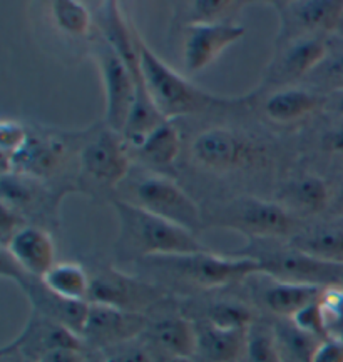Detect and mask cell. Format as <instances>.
<instances>
[{"label": "cell", "instance_id": "6", "mask_svg": "<svg viewBox=\"0 0 343 362\" xmlns=\"http://www.w3.org/2000/svg\"><path fill=\"white\" fill-rule=\"evenodd\" d=\"M211 226L238 230L252 239L293 238L301 230L300 222L278 204L259 199H241L211 217Z\"/></svg>", "mask_w": 343, "mask_h": 362}, {"label": "cell", "instance_id": "45", "mask_svg": "<svg viewBox=\"0 0 343 362\" xmlns=\"http://www.w3.org/2000/svg\"><path fill=\"white\" fill-rule=\"evenodd\" d=\"M87 362H104L103 354L99 351H89L87 352Z\"/></svg>", "mask_w": 343, "mask_h": 362}, {"label": "cell", "instance_id": "7", "mask_svg": "<svg viewBox=\"0 0 343 362\" xmlns=\"http://www.w3.org/2000/svg\"><path fill=\"white\" fill-rule=\"evenodd\" d=\"M164 297L166 292L159 286L141 281L108 266L91 276L87 303L146 314L147 310L163 303Z\"/></svg>", "mask_w": 343, "mask_h": 362}, {"label": "cell", "instance_id": "33", "mask_svg": "<svg viewBox=\"0 0 343 362\" xmlns=\"http://www.w3.org/2000/svg\"><path fill=\"white\" fill-rule=\"evenodd\" d=\"M290 196L301 211L308 214H318L328 206V189L327 184L317 175H305L303 179L296 180L291 187Z\"/></svg>", "mask_w": 343, "mask_h": 362}, {"label": "cell", "instance_id": "23", "mask_svg": "<svg viewBox=\"0 0 343 362\" xmlns=\"http://www.w3.org/2000/svg\"><path fill=\"white\" fill-rule=\"evenodd\" d=\"M290 245L320 262L343 267V226L301 229L290 239Z\"/></svg>", "mask_w": 343, "mask_h": 362}, {"label": "cell", "instance_id": "44", "mask_svg": "<svg viewBox=\"0 0 343 362\" xmlns=\"http://www.w3.org/2000/svg\"><path fill=\"white\" fill-rule=\"evenodd\" d=\"M156 362H196L193 357H161V361Z\"/></svg>", "mask_w": 343, "mask_h": 362}, {"label": "cell", "instance_id": "12", "mask_svg": "<svg viewBox=\"0 0 343 362\" xmlns=\"http://www.w3.org/2000/svg\"><path fill=\"white\" fill-rule=\"evenodd\" d=\"M81 169L87 179L101 187H118L131 169L124 139L111 129L101 132L82 148Z\"/></svg>", "mask_w": 343, "mask_h": 362}, {"label": "cell", "instance_id": "2", "mask_svg": "<svg viewBox=\"0 0 343 362\" xmlns=\"http://www.w3.org/2000/svg\"><path fill=\"white\" fill-rule=\"evenodd\" d=\"M137 262L146 266L147 271L161 274L166 281L205 291L238 284L257 274H262V266L257 259L247 255L225 257L210 250L194 254L156 255Z\"/></svg>", "mask_w": 343, "mask_h": 362}, {"label": "cell", "instance_id": "1", "mask_svg": "<svg viewBox=\"0 0 343 362\" xmlns=\"http://www.w3.org/2000/svg\"><path fill=\"white\" fill-rule=\"evenodd\" d=\"M119 219V238L116 254L120 261H141L156 255L206 252L196 234L174 222L152 214L126 201H114Z\"/></svg>", "mask_w": 343, "mask_h": 362}, {"label": "cell", "instance_id": "17", "mask_svg": "<svg viewBox=\"0 0 343 362\" xmlns=\"http://www.w3.org/2000/svg\"><path fill=\"white\" fill-rule=\"evenodd\" d=\"M66 154L62 142L29 136L24 146L12 156H0L2 174H18L30 179L49 177Z\"/></svg>", "mask_w": 343, "mask_h": 362}, {"label": "cell", "instance_id": "25", "mask_svg": "<svg viewBox=\"0 0 343 362\" xmlns=\"http://www.w3.org/2000/svg\"><path fill=\"white\" fill-rule=\"evenodd\" d=\"M323 104H327V97L320 95L313 90L291 87V89L273 94L268 99L265 109L268 117L276 120V122L286 124L315 112Z\"/></svg>", "mask_w": 343, "mask_h": 362}, {"label": "cell", "instance_id": "41", "mask_svg": "<svg viewBox=\"0 0 343 362\" xmlns=\"http://www.w3.org/2000/svg\"><path fill=\"white\" fill-rule=\"evenodd\" d=\"M322 147L330 154L343 156V124L328 131L322 139Z\"/></svg>", "mask_w": 343, "mask_h": 362}, {"label": "cell", "instance_id": "21", "mask_svg": "<svg viewBox=\"0 0 343 362\" xmlns=\"http://www.w3.org/2000/svg\"><path fill=\"white\" fill-rule=\"evenodd\" d=\"M193 321V319H191ZM196 329V362L243 361L249 329H223L206 321H193Z\"/></svg>", "mask_w": 343, "mask_h": 362}, {"label": "cell", "instance_id": "27", "mask_svg": "<svg viewBox=\"0 0 343 362\" xmlns=\"http://www.w3.org/2000/svg\"><path fill=\"white\" fill-rule=\"evenodd\" d=\"M193 321H206L223 329H249L257 322V313L238 299H216L208 303Z\"/></svg>", "mask_w": 343, "mask_h": 362}, {"label": "cell", "instance_id": "4", "mask_svg": "<svg viewBox=\"0 0 343 362\" xmlns=\"http://www.w3.org/2000/svg\"><path fill=\"white\" fill-rule=\"evenodd\" d=\"M233 255H247V257L257 259L262 266V274L278 281L317 286L342 282V267L308 257L291 247L290 244L286 247H280V245L268 243V239H253L248 247Z\"/></svg>", "mask_w": 343, "mask_h": 362}, {"label": "cell", "instance_id": "37", "mask_svg": "<svg viewBox=\"0 0 343 362\" xmlns=\"http://www.w3.org/2000/svg\"><path fill=\"white\" fill-rule=\"evenodd\" d=\"M27 137L26 127L16 120H2L0 122V154L12 156L24 146Z\"/></svg>", "mask_w": 343, "mask_h": 362}, {"label": "cell", "instance_id": "46", "mask_svg": "<svg viewBox=\"0 0 343 362\" xmlns=\"http://www.w3.org/2000/svg\"><path fill=\"white\" fill-rule=\"evenodd\" d=\"M338 206L342 207V211H343V189H342V194H340V199H338Z\"/></svg>", "mask_w": 343, "mask_h": 362}, {"label": "cell", "instance_id": "14", "mask_svg": "<svg viewBox=\"0 0 343 362\" xmlns=\"http://www.w3.org/2000/svg\"><path fill=\"white\" fill-rule=\"evenodd\" d=\"M193 156L203 165L218 170L248 165L262 154L252 142L225 129H211L194 139Z\"/></svg>", "mask_w": 343, "mask_h": 362}, {"label": "cell", "instance_id": "11", "mask_svg": "<svg viewBox=\"0 0 343 362\" xmlns=\"http://www.w3.org/2000/svg\"><path fill=\"white\" fill-rule=\"evenodd\" d=\"M281 29L278 40L285 42L308 35H325L343 21V0H296L278 2Z\"/></svg>", "mask_w": 343, "mask_h": 362}, {"label": "cell", "instance_id": "28", "mask_svg": "<svg viewBox=\"0 0 343 362\" xmlns=\"http://www.w3.org/2000/svg\"><path fill=\"white\" fill-rule=\"evenodd\" d=\"M181 151V141L178 129L171 124V120H166L161 124L156 131H152L147 139L139 148H134V152L151 164L156 165H169L174 162Z\"/></svg>", "mask_w": 343, "mask_h": 362}, {"label": "cell", "instance_id": "19", "mask_svg": "<svg viewBox=\"0 0 343 362\" xmlns=\"http://www.w3.org/2000/svg\"><path fill=\"white\" fill-rule=\"evenodd\" d=\"M16 266L34 277H43L54 267L55 249L50 235L40 227L26 226L4 247Z\"/></svg>", "mask_w": 343, "mask_h": 362}, {"label": "cell", "instance_id": "43", "mask_svg": "<svg viewBox=\"0 0 343 362\" xmlns=\"http://www.w3.org/2000/svg\"><path fill=\"white\" fill-rule=\"evenodd\" d=\"M0 356H2V362H35L16 352H0Z\"/></svg>", "mask_w": 343, "mask_h": 362}, {"label": "cell", "instance_id": "18", "mask_svg": "<svg viewBox=\"0 0 343 362\" xmlns=\"http://www.w3.org/2000/svg\"><path fill=\"white\" fill-rule=\"evenodd\" d=\"M147 347L154 356L161 357H193L196 351V329L188 315L169 314L147 324Z\"/></svg>", "mask_w": 343, "mask_h": 362}, {"label": "cell", "instance_id": "10", "mask_svg": "<svg viewBox=\"0 0 343 362\" xmlns=\"http://www.w3.org/2000/svg\"><path fill=\"white\" fill-rule=\"evenodd\" d=\"M147 324V314L89 304L81 339L91 351H106L124 342L136 341L146 332Z\"/></svg>", "mask_w": 343, "mask_h": 362}, {"label": "cell", "instance_id": "16", "mask_svg": "<svg viewBox=\"0 0 343 362\" xmlns=\"http://www.w3.org/2000/svg\"><path fill=\"white\" fill-rule=\"evenodd\" d=\"M270 69L271 82L293 83L307 78L328 55L325 35H310L285 42Z\"/></svg>", "mask_w": 343, "mask_h": 362}, {"label": "cell", "instance_id": "15", "mask_svg": "<svg viewBox=\"0 0 343 362\" xmlns=\"http://www.w3.org/2000/svg\"><path fill=\"white\" fill-rule=\"evenodd\" d=\"M244 27L230 22L221 24L188 25L183 45V62L186 72L193 74L210 66L218 55L244 35Z\"/></svg>", "mask_w": 343, "mask_h": 362}, {"label": "cell", "instance_id": "9", "mask_svg": "<svg viewBox=\"0 0 343 362\" xmlns=\"http://www.w3.org/2000/svg\"><path fill=\"white\" fill-rule=\"evenodd\" d=\"M96 60L106 90V124L123 136L136 99V82L114 49L106 40L96 44Z\"/></svg>", "mask_w": 343, "mask_h": 362}, {"label": "cell", "instance_id": "42", "mask_svg": "<svg viewBox=\"0 0 343 362\" xmlns=\"http://www.w3.org/2000/svg\"><path fill=\"white\" fill-rule=\"evenodd\" d=\"M327 105L332 110H335L337 114L343 115V90L337 92V94H332L330 99H327Z\"/></svg>", "mask_w": 343, "mask_h": 362}, {"label": "cell", "instance_id": "3", "mask_svg": "<svg viewBox=\"0 0 343 362\" xmlns=\"http://www.w3.org/2000/svg\"><path fill=\"white\" fill-rule=\"evenodd\" d=\"M136 44L145 83L152 100L156 102V105L164 114L166 119L171 120V117H176V115L201 112L213 104L230 102L201 92V89L194 87L191 82L176 74L147 47L146 42L139 35H136Z\"/></svg>", "mask_w": 343, "mask_h": 362}, {"label": "cell", "instance_id": "26", "mask_svg": "<svg viewBox=\"0 0 343 362\" xmlns=\"http://www.w3.org/2000/svg\"><path fill=\"white\" fill-rule=\"evenodd\" d=\"M44 284L55 294L69 300L87 303L91 274L77 262H59L43 277Z\"/></svg>", "mask_w": 343, "mask_h": 362}, {"label": "cell", "instance_id": "40", "mask_svg": "<svg viewBox=\"0 0 343 362\" xmlns=\"http://www.w3.org/2000/svg\"><path fill=\"white\" fill-rule=\"evenodd\" d=\"M40 362H87V352L76 347H62L49 352Z\"/></svg>", "mask_w": 343, "mask_h": 362}, {"label": "cell", "instance_id": "32", "mask_svg": "<svg viewBox=\"0 0 343 362\" xmlns=\"http://www.w3.org/2000/svg\"><path fill=\"white\" fill-rule=\"evenodd\" d=\"M52 17L59 29L74 37H84L91 30V13L84 4L76 0H55L50 4Z\"/></svg>", "mask_w": 343, "mask_h": 362}, {"label": "cell", "instance_id": "22", "mask_svg": "<svg viewBox=\"0 0 343 362\" xmlns=\"http://www.w3.org/2000/svg\"><path fill=\"white\" fill-rule=\"evenodd\" d=\"M97 25L103 32L104 40L108 42L114 52L119 55L120 60L126 64L137 86H145V77L141 71V59H139V50L136 44V30L124 21L123 11H120L118 2L104 4V8L97 17Z\"/></svg>", "mask_w": 343, "mask_h": 362}, {"label": "cell", "instance_id": "8", "mask_svg": "<svg viewBox=\"0 0 343 362\" xmlns=\"http://www.w3.org/2000/svg\"><path fill=\"white\" fill-rule=\"evenodd\" d=\"M2 276L11 277L24 291L26 297L32 305V313L62 324V326L69 327L81 337L87 310H89V303L69 300L57 296L44 284L40 277H34L30 274L21 271L6 252L2 255Z\"/></svg>", "mask_w": 343, "mask_h": 362}, {"label": "cell", "instance_id": "39", "mask_svg": "<svg viewBox=\"0 0 343 362\" xmlns=\"http://www.w3.org/2000/svg\"><path fill=\"white\" fill-rule=\"evenodd\" d=\"M22 219L16 211L2 204V219H0V235H2V247H6L13 235L22 229Z\"/></svg>", "mask_w": 343, "mask_h": 362}, {"label": "cell", "instance_id": "20", "mask_svg": "<svg viewBox=\"0 0 343 362\" xmlns=\"http://www.w3.org/2000/svg\"><path fill=\"white\" fill-rule=\"evenodd\" d=\"M323 287L325 286L298 284V282H285L268 277L266 282H262L254 289H257V300L262 308L280 319H291L298 310L318 300Z\"/></svg>", "mask_w": 343, "mask_h": 362}, {"label": "cell", "instance_id": "5", "mask_svg": "<svg viewBox=\"0 0 343 362\" xmlns=\"http://www.w3.org/2000/svg\"><path fill=\"white\" fill-rule=\"evenodd\" d=\"M129 199L123 201L131 202L134 206L146 209L152 214L163 219L174 222L193 234L203 227V216L191 197L184 192L173 180L156 174H142L128 185Z\"/></svg>", "mask_w": 343, "mask_h": 362}, {"label": "cell", "instance_id": "34", "mask_svg": "<svg viewBox=\"0 0 343 362\" xmlns=\"http://www.w3.org/2000/svg\"><path fill=\"white\" fill-rule=\"evenodd\" d=\"M308 82L315 87L313 92L323 90L327 94H337L343 90V50L327 55L320 66L307 77Z\"/></svg>", "mask_w": 343, "mask_h": 362}, {"label": "cell", "instance_id": "38", "mask_svg": "<svg viewBox=\"0 0 343 362\" xmlns=\"http://www.w3.org/2000/svg\"><path fill=\"white\" fill-rule=\"evenodd\" d=\"M310 362H343V337L333 334L323 339L313 351Z\"/></svg>", "mask_w": 343, "mask_h": 362}, {"label": "cell", "instance_id": "31", "mask_svg": "<svg viewBox=\"0 0 343 362\" xmlns=\"http://www.w3.org/2000/svg\"><path fill=\"white\" fill-rule=\"evenodd\" d=\"M243 6L244 2H240V0H194L189 4L184 22H186V27L221 24V22H228V18Z\"/></svg>", "mask_w": 343, "mask_h": 362}, {"label": "cell", "instance_id": "36", "mask_svg": "<svg viewBox=\"0 0 343 362\" xmlns=\"http://www.w3.org/2000/svg\"><path fill=\"white\" fill-rule=\"evenodd\" d=\"M99 352L104 362H156L150 347L139 344L137 339Z\"/></svg>", "mask_w": 343, "mask_h": 362}, {"label": "cell", "instance_id": "29", "mask_svg": "<svg viewBox=\"0 0 343 362\" xmlns=\"http://www.w3.org/2000/svg\"><path fill=\"white\" fill-rule=\"evenodd\" d=\"M273 329H275L283 361L285 357H288L295 362H310L313 351L322 342L320 339L310 336V334L296 327L290 319H283V322L276 324Z\"/></svg>", "mask_w": 343, "mask_h": 362}, {"label": "cell", "instance_id": "35", "mask_svg": "<svg viewBox=\"0 0 343 362\" xmlns=\"http://www.w3.org/2000/svg\"><path fill=\"white\" fill-rule=\"evenodd\" d=\"M290 321L293 322L296 327L301 329V331L310 334V336L320 339V341L333 336L332 331L327 326L325 314H323L320 299L315 300V303H312L310 305H307V308L298 310V313H296L293 317L290 319Z\"/></svg>", "mask_w": 343, "mask_h": 362}, {"label": "cell", "instance_id": "30", "mask_svg": "<svg viewBox=\"0 0 343 362\" xmlns=\"http://www.w3.org/2000/svg\"><path fill=\"white\" fill-rule=\"evenodd\" d=\"M243 362H285L275 329L263 322H254L249 327Z\"/></svg>", "mask_w": 343, "mask_h": 362}, {"label": "cell", "instance_id": "47", "mask_svg": "<svg viewBox=\"0 0 343 362\" xmlns=\"http://www.w3.org/2000/svg\"><path fill=\"white\" fill-rule=\"evenodd\" d=\"M342 24H343V21H342ZM342 24H340V25H342Z\"/></svg>", "mask_w": 343, "mask_h": 362}, {"label": "cell", "instance_id": "13", "mask_svg": "<svg viewBox=\"0 0 343 362\" xmlns=\"http://www.w3.org/2000/svg\"><path fill=\"white\" fill-rule=\"evenodd\" d=\"M62 347H76L84 349V342L62 324L50 321L44 315L32 313L22 332L13 339L11 344L4 346L0 352H16L27 359L40 362L49 352Z\"/></svg>", "mask_w": 343, "mask_h": 362}, {"label": "cell", "instance_id": "24", "mask_svg": "<svg viewBox=\"0 0 343 362\" xmlns=\"http://www.w3.org/2000/svg\"><path fill=\"white\" fill-rule=\"evenodd\" d=\"M166 119L164 114L161 112L156 102L147 90L146 83L145 86L136 87V99H134L131 114L124 127L123 137L126 146H131L133 148H139L145 144L147 136L152 131H156L161 124H164Z\"/></svg>", "mask_w": 343, "mask_h": 362}]
</instances>
